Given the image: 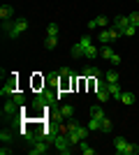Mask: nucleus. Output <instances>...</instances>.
I'll return each instance as SVG.
<instances>
[{"label": "nucleus", "mask_w": 139, "mask_h": 155, "mask_svg": "<svg viewBox=\"0 0 139 155\" xmlns=\"http://www.w3.org/2000/svg\"><path fill=\"white\" fill-rule=\"evenodd\" d=\"M60 79H67V77H72V70H70V67H60Z\"/></svg>", "instance_id": "obj_30"}, {"label": "nucleus", "mask_w": 139, "mask_h": 155, "mask_svg": "<svg viewBox=\"0 0 139 155\" xmlns=\"http://www.w3.org/2000/svg\"><path fill=\"white\" fill-rule=\"evenodd\" d=\"M53 148L58 150L60 155H70L72 153V141H70L67 132H58V134L53 137Z\"/></svg>", "instance_id": "obj_4"}, {"label": "nucleus", "mask_w": 139, "mask_h": 155, "mask_svg": "<svg viewBox=\"0 0 139 155\" xmlns=\"http://www.w3.org/2000/svg\"><path fill=\"white\" fill-rule=\"evenodd\" d=\"M16 109H21L19 104L14 102L12 97H9V100H7L5 102V107H2V118H7V120H9V118H14V114H16Z\"/></svg>", "instance_id": "obj_9"}, {"label": "nucleus", "mask_w": 139, "mask_h": 155, "mask_svg": "<svg viewBox=\"0 0 139 155\" xmlns=\"http://www.w3.org/2000/svg\"><path fill=\"white\" fill-rule=\"evenodd\" d=\"M114 130V123H111V118H102V130H100V132H111Z\"/></svg>", "instance_id": "obj_24"}, {"label": "nucleus", "mask_w": 139, "mask_h": 155, "mask_svg": "<svg viewBox=\"0 0 139 155\" xmlns=\"http://www.w3.org/2000/svg\"><path fill=\"white\" fill-rule=\"evenodd\" d=\"M26 30H28V21L26 19H7V21H2V32H5L9 39L21 37Z\"/></svg>", "instance_id": "obj_2"}, {"label": "nucleus", "mask_w": 139, "mask_h": 155, "mask_svg": "<svg viewBox=\"0 0 139 155\" xmlns=\"http://www.w3.org/2000/svg\"><path fill=\"white\" fill-rule=\"evenodd\" d=\"M107 91H109V95H111L114 100H121V97H123V91H121L118 81H114V84H109V81H107Z\"/></svg>", "instance_id": "obj_11"}, {"label": "nucleus", "mask_w": 139, "mask_h": 155, "mask_svg": "<svg viewBox=\"0 0 139 155\" xmlns=\"http://www.w3.org/2000/svg\"><path fill=\"white\" fill-rule=\"evenodd\" d=\"M114 148L118 155H137L139 153V146L137 143H130L125 137H116L114 139Z\"/></svg>", "instance_id": "obj_3"}, {"label": "nucleus", "mask_w": 139, "mask_h": 155, "mask_svg": "<svg viewBox=\"0 0 139 155\" xmlns=\"http://www.w3.org/2000/svg\"><path fill=\"white\" fill-rule=\"evenodd\" d=\"M88 132H91V130H88V127H81L79 123H70V125H67V137H70L72 146H77L79 141H84Z\"/></svg>", "instance_id": "obj_5"}, {"label": "nucleus", "mask_w": 139, "mask_h": 155, "mask_svg": "<svg viewBox=\"0 0 139 155\" xmlns=\"http://www.w3.org/2000/svg\"><path fill=\"white\" fill-rule=\"evenodd\" d=\"M121 35H123V32L116 30V28H107V30H102V32L98 35V39L102 42V44H111V42H116Z\"/></svg>", "instance_id": "obj_7"}, {"label": "nucleus", "mask_w": 139, "mask_h": 155, "mask_svg": "<svg viewBox=\"0 0 139 155\" xmlns=\"http://www.w3.org/2000/svg\"><path fill=\"white\" fill-rule=\"evenodd\" d=\"M104 26H109V19H107V16H98V19L88 21V30H93V28H104Z\"/></svg>", "instance_id": "obj_13"}, {"label": "nucleus", "mask_w": 139, "mask_h": 155, "mask_svg": "<svg viewBox=\"0 0 139 155\" xmlns=\"http://www.w3.org/2000/svg\"><path fill=\"white\" fill-rule=\"evenodd\" d=\"M104 81H109V84L118 81V72H116V70H109V72H104Z\"/></svg>", "instance_id": "obj_23"}, {"label": "nucleus", "mask_w": 139, "mask_h": 155, "mask_svg": "<svg viewBox=\"0 0 139 155\" xmlns=\"http://www.w3.org/2000/svg\"><path fill=\"white\" fill-rule=\"evenodd\" d=\"M12 100H14L16 104H19V107H23V104H26V95H23L21 91H16V93H14V97H12Z\"/></svg>", "instance_id": "obj_25"}, {"label": "nucleus", "mask_w": 139, "mask_h": 155, "mask_svg": "<svg viewBox=\"0 0 139 155\" xmlns=\"http://www.w3.org/2000/svg\"><path fill=\"white\" fill-rule=\"evenodd\" d=\"M91 118L102 120V118H104V109H102V107H91Z\"/></svg>", "instance_id": "obj_20"}, {"label": "nucleus", "mask_w": 139, "mask_h": 155, "mask_svg": "<svg viewBox=\"0 0 139 155\" xmlns=\"http://www.w3.org/2000/svg\"><path fill=\"white\" fill-rule=\"evenodd\" d=\"M81 77H84V79H98V77H100V72L95 70V67H86V70L81 72Z\"/></svg>", "instance_id": "obj_16"}, {"label": "nucleus", "mask_w": 139, "mask_h": 155, "mask_svg": "<svg viewBox=\"0 0 139 155\" xmlns=\"http://www.w3.org/2000/svg\"><path fill=\"white\" fill-rule=\"evenodd\" d=\"M56 97H58V93H37L33 100V109H49L53 102H56Z\"/></svg>", "instance_id": "obj_6"}, {"label": "nucleus", "mask_w": 139, "mask_h": 155, "mask_svg": "<svg viewBox=\"0 0 139 155\" xmlns=\"http://www.w3.org/2000/svg\"><path fill=\"white\" fill-rule=\"evenodd\" d=\"M109 63H111V65H116V67H118V65H121V56H118V53H116V56H114V58L109 60Z\"/></svg>", "instance_id": "obj_32"}, {"label": "nucleus", "mask_w": 139, "mask_h": 155, "mask_svg": "<svg viewBox=\"0 0 139 155\" xmlns=\"http://www.w3.org/2000/svg\"><path fill=\"white\" fill-rule=\"evenodd\" d=\"M0 141H2V143H9V141H12V132L2 130V132H0Z\"/></svg>", "instance_id": "obj_28"}, {"label": "nucleus", "mask_w": 139, "mask_h": 155, "mask_svg": "<svg viewBox=\"0 0 139 155\" xmlns=\"http://www.w3.org/2000/svg\"><path fill=\"white\" fill-rule=\"evenodd\" d=\"M70 56H72V58H98L100 53H98V46L93 44V37L91 35H84V37L70 49Z\"/></svg>", "instance_id": "obj_1"}, {"label": "nucleus", "mask_w": 139, "mask_h": 155, "mask_svg": "<svg viewBox=\"0 0 139 155\" xmlns=\"http://www.w3.org/2000/svg\"><path fill=\"white\" fill-rule=\"evenodd\" d=\"M86 127L91 130V132H98V130H102V120H98V118H91Z\"/></svg>", "instance_id": "obj_21"}, {"label": "nucleus", "mask_w": 139, "mask_h": 155, "mask_svg": "<svg viewBox=\"0 0 139 155\" xmlns=\"http://www.w3.org/2000/svg\"><path fill=\"white\" fill-rule=\"evenodd\" d=\"M56 44H58V37H49V35H46V39H44L46 49H56Z\"/></svg>", "instance_id": "obj_26"}, {"label": "nucleus", "mask_w": 139, "mask_h": 155, "mask_svg": "<svg viewBox=\"0 0 139 155\" xmlns=\"http://www.w3.org/2000/svg\"><path fill=\"white\" fill-rule=\"evenodd\" d=\"M100 56H102V58H107V60H111L116 53H114V49H111L109 44H104V46H102V51H100Z\"/></svg>", "instance_id": "obj_18"}, {"label": "nucleus", "mask_w": 139, "mask_h": 155, "mask_svg": "<svg viewBox=\"0 0 139 155\" xmlns=\"http://www.w3.org/2000/svg\"><path fill=\"white\" fill-rule=\"evenodd\" d=\"M58 32H60V28H58V23H49V26H46V35H49V37H58Z\"/></svg>", "instance_id": "obj_17"}, {"label": "nucleus", "mask_w": 139, "mask_h": 155, "mask_svg": "<svg viewBox=\"0 0 139 155\" xmlns=\"http://www.w3.org/2000/svg\"><path fill=\"white\" fill-rule=\"evenodd\" d=\"M9 153H12V148H5V146L0 148V155H9Z\"/></svg>", "instance_id": "obj_33"}, {"label": "nucleus", "mask_w": 139, "mask_h": 155, "mask_svg": "<svg viewBox=\"0 0 139 155\" xmlns=\"http://www.w3.org/2000/svg\"><path fill=\"white\" fill-rule=\"evenodd\" d=\"M95 95H98V100H100V102H107V100L111 97L107 88H95Z\"/></svg>", "instance_id": "obj_19"}, {"label": "nucleus", "mask_w": 139, "mask_h": 155, "mask_svg": "<svg viewBox=\"0 0 139 155\" xmlns=\"http://www.w3.org/2000/svg\"><path fill=\"white\" fill-rule=\"evenodd\" d=\"M74 116V107L72 104H63L60 107V118H72Z\"/></svg>", "instance_id": "obj_15"}, {"label": "nucleus", "mask_w": 139, "mask_h": 155, "mask_svg": "<svg viewBox=\"0 0 139 155\" xmlns=\"http://www.w3.org/2000/svg\"><path fill=\"white\" fill-rule=\"evenodd\" d=\"M134 32H137V28H134V26H127L125 30H123V35H127V37H132Z\"/></svg>", "instance_id": "obj_31"}, {"label": "nucleus", "mask_w": 139, "mask_h": 155, "mask_svg": "<svg viewBox=\"0 0 139 155\" xmlns=\"http://www.w3.org/2000/svg\"><path fill=\"white\" fill-rule=\"evenodd\" d=\"M130 26V16H116V19H114V28H116V30H125V28Z\"/></svg>", "instance_id": "obj_12"}, {"label": "nucleus", "mask_w": 139, "mask_h": 155, "mask_svg": "<svg viewBox=\"0 0 139 155\" xmlns=\"http://www.w3.org/2000/svg\"><path fill=\"white\" fill-rule=\"evenodd\" d=\"M121 102H123V104H134V93H123Z\"/></svg>", "instance_id": "obj_27"}, {"label": "nucleus", "mask_w": 139, "mask_h": 155, "mask_svg": "<svg viewBox=\"0 0 139 155\" xmlns=\"http://www.w3.org/2000/svg\"><path fill=\"white\" fill-rule=\"evenodd\" d=\"M12 16H14V9L9 5H2V7H0V19H2V21L12 19Z\"/></svg>", "instance_id": "obj_14"}, {"label": "nucleus", "mask_w": 139, "mask_h": 155, "mask_svg": "<svg viewBox=\"0 0 139 155\" xmlns=\"http://www.w3.org/2000/svg\"><path fill=\"white\" fill-rule=\"evenodd\" d=\"M46 146H49V141L42 137V139H37V141L33 143V148H28V155H44L46 150H49Z\"/></svg>", "instance_id": "obj_8"}, {"label": "nucleus", "mask_w": 139, "mask_h": 155, "mask_svg": "<svg viewBox=\"0 0 139 155\" xmlns=\"http://www.w3.org/2000/svg\"><path fill=\"white\" fill-rule=\"evenodd\" d=\"M14 93H16V79H7L5 84H2V88H0V95L2 97H14Z\"/></svg>", "instance_id": "obj_10"}, {"label": "nucleus", "mask_w": 139, "mask_h": 155, "mask_svg": "<svg viewBox=\"0 0 139 155\" xmlns=\"http://www.w3.org/2000/svg\"><path fill=\"white\" fill-rule=\"evenodd\" d=\"M137 2H139V0H137Z\"/></svg>", "instance_id": "obj_34"}, {"label": "nucleus", "mask_w": 139, "mask_h": 155, "mask_svg": "<svg viewBox=\"0 0 139 155\" xmlns=\"http://www.w3.org/2000/svg\"><path fill=\"white\" fill-rule=\"evenodd\" d=\"M130 26L139 28V12H132V14H130Z\"/></svg>", "instance_id": "obj_29"}, {"label": "nucleus", "mask_w": 139, "mask_h": 155, "mask_svg": "<svg viewBox=\"0 0 139 155\" xmlns=\"http://www.w3.org/2000/svg\"><path fill=\"white\" fill-rule=\"evenodd\" d=\"M79 150H81L84 155H93V153H95V148H93V146H88L86 139H84V141H79Z\"/></svg>", "instance_id": "obj_22"}]
</instances>
